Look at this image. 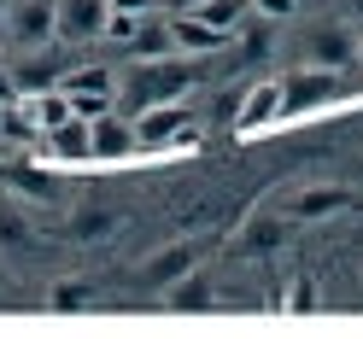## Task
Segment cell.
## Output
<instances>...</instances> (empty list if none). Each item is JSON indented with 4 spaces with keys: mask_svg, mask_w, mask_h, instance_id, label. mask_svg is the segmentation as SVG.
Returning <instances> with one entry per match:
<instances>
[{
    "mask_svg": "<svg viewBox=\"0 0 363 339\" xmlns=\"http://www.w3.org/2000/svg\"><path fill=\"white\" fill-rule=\"evenodd\" d=\"M188 88H194V64H188V53L135 59V71L118 76V105L135 117V111H147V105H158V100H182Z\"/></svg>",
    "mask_w": 363,
    "mask_h": 339,
    "instance_id": "cell-1",
    "label": "cell"
},
{
    "mask_svg": "<svg viewBox=\"0 0 363 339\" xmlns=\"http://www.w3.org/2000/svg\"><path fill=\"white\" fill-rule=\"evenodd\" d=\"M111 0H53V41L59 47H94L106 41Z\"/></svg>",
    "mask_w": 363,
    "mask_h": 339,
    "instance_id": "cell-2",
    "label": "cell"
},
{
    "mask_svg": "<svg viewBox=\"0 0 363 339\" xmlns=\"http://www.w3.org/2000/svg\"><path fill=\"white\" fill-rule=\"evenodd\" d=\"M194 111L182 100H158L147 111H135V141H141V152H158V146H176V141H194Z\"/></svg>",
    "mask_w": 363,
    "mask_h": 339,
    "instance_id": "cell-3",
    "label": "cell"
},
{
    "mask_svg": "<svg viewBox=\"0 0 363 339\" xmlns=\"http://www.w3.org/2000/svg\"><path fill=\"white\" fill-rule=\"evenodd\" d=\"M65 94H71V105H77V117H88L94 123L100 111H111L118 105V71H106V64H82V71H65Z\"/></svg>",
    "mask_w": 363,
    "mask_h": 339,
    "instance_id": "cell-4",
    "label": "cell"
},
{
    "mask_svg": "<svg viewBox=\"0 0 363 339\" xmlns=\"http://www.w3.org/2000/svg\"><path fill=\"white\" fill-rule=\"evenodd\" d=\"M305 59L323 64V71H346V64H357V30L346 24V18L311 24V30H305Z\"/></svg>",
    "mask_w": 363,
    "mask_h": 339,
    "instance_id": "cell-5",
    "label": "cell"
},
{
    "mask_svg": "<svg viewBox=\"0 0 363 339\" xmlns=\"http://www.w3.org/2000/svg\"><path fill=\"white\" fill-rule=\"evenodd\" d=\"M12 41L18 53L24 47H48L53 41V0H12L6 6V30H0Z\"/></svg>",
    "mask_w": 363,
    "mask_h": 339,
    "instance_id": "cell-6",
    "label": "cell"
},
{
    "mask_svg": "<svg viewBox=\"0 0 363 339\" xmlns=\"http://www.w3.org/2000/svg\"><path fill=\"white\" fill-rule=\"evenodd\" d=\"M229 30H217V24H206L199 12H170V47L176 53H188V59H211V53H223L229 47Z\"/></svg>",
    "mask_w": 363,
    "mask_h": 339,
    "instance_id": "cell-7",
    "label": "cell"
},
{
    "mask_svg": "<svg viewBox=\"0 0 363 339\" xmlns=\"http://www.w3.org/2000/svg\"><path fill=\"white\" fill-rule=\"evenodd\" d=\"M141 152V141H135V117H123L118 105L100 111L94 123H88V158H129Z\"/></svg>",
    "mask_w": 363,
    "mask_h": 339,
    "instance_id": "cell-8",
    "label": "cell"
},
{
    "mask_svg": "<svg viewBox=\"0 0 363 339\" xmlns=\"http://www.w3.org/2000/svg\"><path fill=\"white\" fill-rule=\"evenodd\" d=\"M65 82V71H59V59H53V41L48 47H24L18 53V64H12V88L24 100H35V94H48V88H59Z\"/></svg>",
    "mask_w": 363,
    "mask_h": 339,
    "instance_id": "cell-9",
    "label": "cell"
},
{
    "mask_svg": "<svg viewBox=\"0 0 363 339\" xmlns=\"http://www.w3.org/2000/svg\"><path fill=\"white\" fill-rule=\"evenodd\" d=\"M194 258H199V252H194L188 240H176V246H158V252H152L141 269H135V281H141L147 292H164V287H176V281L194 269Z\"/></svg>",
    "mask_w": 363,
    "mask_h": 339,
    "instance_id": "cell-10",
    "label": "cell"
},
{
    "mask_svg": "<svg viewBox=\"0 0 363 339\" xmlns=\"http://www.w3.org/2000/svg\"><path fill=\"white\" fill-rule=\"evenodd\" d=\"M276 111H281V76H264V82L246 88V100L235 111V129H264Z\"/></svg>",
    "mask_w": 363,
    "mask_h": 339,
    "instance_id": "cell-11",
    "label": "cell"
},
{
    "mask_svg": "<svg viewBox=\"0 0 363 339\" xmlns=\"http://www.w3.org/2000/svg\"><path fill=\"white\" fill-rule=\"evenodd\" d=\"M287 240H293V217H252L240 229V252L246 258H269V252H281Z\"/></svg>",
    "mask_w": 363,
    "mask_h": 339,
    "instance_id": "cell-12",
    "label": "cell"
},
{
    "mask_svg": "<svg viewBox=\"0 0 363 339\" xmlns=\"http://www.w3.org/2000/svg\"><path fill=\"white\" fill-rule=\"evenodd\" d=\"M118 229H123V217L111 211V205H77L71 222H65V234L82 240V246H100V240H111Z\"/></svg>",
    "mask_w": 363,
    "mask_h": 339,
    "instance_id": "cell-13",
    "label": "cell"
},
{
    "mask_svg": "<svg viewBox=\"0 0 363 339\" xmlns=\"http://www.w3.org/2000/svg\"><path fill=\"white\" fill-rule=\"evenodd\" d=\"M129 53H135V59H158V53H176V47H170V12H141V18H135Z\"/></svg>",
    "mask_w": 363,
    "mask_h": 339,
    "instance_id": "cell-14",
    "label": "cell"
},
{
    "mask_svg": "<svg viewBox=\"0 0 363 339\" xmlns=\"http://www.w3.org/2000/svg\"><path fill=\"white\" fill-rule=\"evenodd\" d=\"M334 88V71H323V64H311V71H299L293 82H281V111H299V105H316Z\"/></svg>",
    "mask_w": 363,
    "mask_h": 339,
    "instance_id": "cell-15",
    "label": "cell"
},
{
    "mask_svg": "<svg viewBox=\"0 0 363 339\" xmlns=\"http://www.w3.org/2000/svg\"><path fill=\"white\" fill-rule=\"evenodd\" d=\"M346 205H352L346 188H305V193H293L287 217H328V211H346Z\"/></svg>",
    "mask_w": 363,
    "mask_h": 339,
    "instance_id": "cell-16",
    "label": "cell"
},
{
    "mask_svg": "<svg viewBox=\"0 0 363 339\" xmlns=\"http://www.w3.org/2000/svg\"><path fill=\"white\" fill-rule=\"evenodd\" d=\"M164 304L170 310H211V281L199 275V269H188L176 287H164Z\"/></svg>",
    "mask_w": 363,
    "mask_h": 339,
    "instance_id": "cell-17",
    "label": "cell"
},
{
    "mask_svg": "<svg viewBox=\"0 0 363 339\" xmlns=\"http://www.w3.org/2000/svg\"><path fill=\"white\" fill-rule=\"evenodd\" d=\"M235 35H246V41H240V47H246V59H252V64H264V59H269V47H276V18H258V12H252Z\"/></svg>",
    "mask_w": 363,
    "mask_h": 339,
    "instance_id": "cell-18",
    "label": "cell"
},
{
    "mask_svg": "<svg viewBox=\"0 0 363 339\" xmlns=\"http://www.w3.org/2000/svg\"><path fill=\"white\" fill-rule=\"evenodd\" d=\"M48 146L59 158H88V117H65L59 129H48Z\"/></svg>",
    "mask_w": 363,
    "mask_h": 339,
    "instance_id": "cell-19",
    "label": "cell"
},
{
    "mask_svg": "<svg viewBox=\"0 0 363 339\" xmlns=\"http://www.w3.org/2000/svg\"><path fill=\"white\" fill-rule=\"evenodd\" d=\"M30 222H24V211L12 205V199H0V252H30Z\"/></svg>",
    "mask_w": 363,
    "mask_h": 339,
    "instance_id": "cell-20",
    "label": "cell"
},
{
    "mask_svg": "<svg viewBox=\"0 0 363 339\" xmlns=\"http://www.w3.org/2000/svg\"><path fill=\"white\" fill-rule=\"evenodd\" d=\"M65 117H77V105H71V94H65V88H48V94H35V129H41V134L59 129Z\"/></svg>",
    "mask_w": 363,
    "mask_h": 339,
    "instance_id": "cell-21",
    "label": "cell"
},
{
    "mask_svg": "<svg viewBox=\"0 0 363 339\" xmlns=\"http://www.w3.org/2000/svg\"><path fill=\"white\" fill-rule=\"evenodd\" d=\"M199 18H206V24H217V30H240L246 18H252V0H206V6H199Z\"/></svg>",
    "mask_w": 363,
    "mask_h": 339,
    "instance_id": "cell-22",
    "label": "cell"
},
{
    "mask_svg": "<svg viewBox=\"0 0 363 339\" xmlns=\"http://www.w3.org/2000/svg\"><path fill=\"white\" fill-rule=\"evenodd\" d=\"M88 299H94V292H88L82 281H59V287L48 292V304H53V310H82Z\"/></svg>",
    "mask_w": 363,
    "mask_h": 339,
    "instance_id": "cell-23",
    "label": "cell"
},
{
    "mask_svg": "<svg viewBox=\"0 0 363 339\" xmlns=\"http://www.w3.org/2000/svg\"><path fill=\"white\" fill-rule=\"evenodd\" d=\"M252 12H258V18H276V24H281V18L305 12V6H299V0H252Z\"/></svg>",
    "mask_w": 363,
    "mask_h": 339,
    "instance_id": "cell-24",
    "label": "cell"
},
{
    "mask_svg": "<svg viewBox=\"0 0 363 339\" xmlns=\"http://www.w3.org/2000/svg\"><path fill=\"white\" fill-rule=\"evenodd\" d=\"M311 304H316V287H311V281L299 275V281L287 287V310H311Z\"/></svg>",
    "mask_w": 363,
    "mask_h": 339,
    "instance_id": "cell-25",
    "label": "cell"
},
{
    "mask_svg": "<svg viewBox=\"0 0 363 339\" xmlns=\"http://www.w3.org/2000/svg\"><path fill=\"white\" fill-rule=\"evenodd\" d=\"M334 12H340V18H346V24H352V30H363V0H334Z\"/></svg>",
    "mask_w": 363,
    "mask_h": 339,
    "instance_id": "cell-26",
    "label": "cell"
},
{
    "mask_svg": "<svg viewBox=\"0 0 363 339\" xmlns=\"http://www.w3.org/2000/svg\"><path fill=\"white\" fill-rule=\"evenodd\" d=\"M158 6H164V0H111V12H135V18H141V12H158Z\"/></svg>",
    "mask_w": 363,
    "mask_h": 339,
    "instance_id": "cell-27",
    "label": "cell"
},
{
    "mask_svg": "<svg viewBox=\"0 0 363 339\" xmlns=\"http://www.w3.org/2000/svg\"><path fill=\"white\" fill-rule=\"evenodd\" d=\"M206 0H164V12H199Z\"/></svg>",
    "mask_w": 363,
    "mask_h": 339,
    "instance_id": "cell-28",
    "label": "cell"
},
{
    "mask_svg": "<svg viewBox=\"0 0 363 339\" xmlns=\"http://www.w3.org/2000/svg\"><path fill=\"white\" fill-rule=\"evenodd\" d=\"M6 6H12V0H0V30H6Z\"/></svg>",
    "mask_w": 363,
    "mask_h": 339,
    "instance_id": "cell-29",
    "label": "cell"
},
{
    "mask_svg": "<svg viewBox=\"0 0 363 339\" xmlns=\"http://www.w3.org/2000/svg\"><path fill=\"white\" fill-rule=\"evenodd\" d=\"M357 59H363V35H357Z\"/></svg>",
    "mask_w": 363,
    "mask_h": 339,
    "instance_id": "cell-30",
    "label": "cell"
},
{
    "mask_svg": "<svg viewBox=\"0 0 363 339\" xmlns=\"http://www.w3.org/2000/svg\"><path fill=\"white\" fill-rule=\"evenodd\" d=\"M299 6H311V0H299Z\"/></svg>",
    "mask_w": 363,
    "mask_h": 339,
    "instance_id": "cell-31",
    "label": "cell"
}]
</instances>
